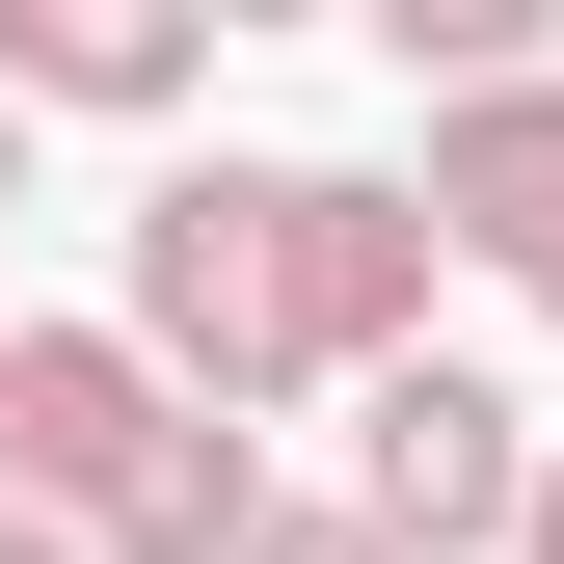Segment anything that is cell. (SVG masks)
Returning <instances> with one entry per match:
<instances>
[{"label":"cell","mask_w":564,"mask_h":564,"mask_svg":"<svg viewBox=\"0 0 564 564\" xmlns=\"http://www.w3.org/2000/svg\"><path fill=\"white\" fill-rule=\"evenodd\" d=\"M134 377L162 403H296L323 349H296V162H188L162 216H134Z\"/></svg>","instance_id":"1"},{"label":"cell","mask_w":564,"mask_h":564,"mask_svg":"<svg viewBox=\"0 0 564 564\" xmlns=\"http://www.w3.org/2000/svg\"><path fill=\"white\" fill-rule=\"evenodd\" d=\"M511 511H538V431H511V377H457V349L349 377V538H377V564H484Z\"/></svg>","instance_id":"2"},{"label":"cell","mask_w":564,"mask_h":564,"mask_svg":"<svg viewBox=\"0 0 564 564\" xmlns=\"http://www.w3.org/2000/svg\"><path fill=\"white\" fill-rule=\"evenodd\" d=\"M162 431H188V403L134 377V323H28V349H0V511H54L82 564H108L134 484H162Z\"/></svg>","instance_id":"3"},{"label":"cell","mask_w":564,"mask_h":564,"mask_svg":"<svg viewBox=\"0 0 564 564\" xmlns=\"http://www.w3.org/2000/svg\"><path fill=\"white\" fill-rule=\"evenodd\" d=\"M431 242H484L511 296L564 269V82H484V108H431Z\"/></svg>","instance_id":"4"},{"label":"cell","mask_w":564,"mask_h":564,"mask_svg":"<svg viewBox=\"0 0 564 564\" xmlns=\"http://www.w3.org/2000/svg\"><path fill=\"white\" fill-rule=\"evenodd\" d=\"M0 108H188L162 0H0Z\"/></svg>","instance_id":"5"},{"label":"cell","mask_w":564,"mask_h":564,"mask_svg":"<svg viewBox=\"0 0 564 564\" xmlns=\"http://www.w3.org/2000/svg\"><path fill=\"white\" fill-rule=\"evenodd\" d=\"M242 564H377V538H349V511H269V538H242Z\"/></svg>","instance_id":"6"},{"label":"cell","mask_w":564,"mask_h":564,"mask_svg":"<svg viewBox=\"0 0 564 564\" xmlns=\"http://www.w3.org/2000/svg\"><path fill=\"white\" fill-rule=\"evenodd\" d=\"M511 564H564V457H538V511H511Z\"/></svg>","instance_id":"7"},{"label":"cell","mask_w":564,"mask_h":564,"mask_svg":"<svg viewBox=\"0 0 564 564\" xmlns=\"http://www.w3.org/2000/svg\"><path fill=\"white\" fill-rule=\"evenodd\" d=\"M0 564H82V538H54V511H0Z\"/></svg>","instance_id":"8"},{"label":"cell","mask_w":564,"mask_h":564,"mask_svg":"<svg viewBox=\"0 0 564 564\" xmlns=\"http://www.w3.org/2000/svg\"><path fill=\"white\" fill-rule=\"evenodd\" d=\"M0 216H28V108H0Z\"/></svg>","instance_id":"9"},{"label":"cell","mask_w":564,"mask_h":564,"mask_svg":"<svg viewBox=\"0 0 564 564\" xmlns=\"http://www.w3.org/2000/svg\"><path fill=\"white\" fill-rule=\"evenodd\" d=\"M538 323H564V269H538Z\"/></svg>","instance_id":"10"},{"label":"cell","mask_w":564,"mask_h":564,"mask_svg":"<svg viewBox=\"0 0 564 564\" xmlns=\"http://www.w3.org/2000/svg\"><path fill=\"white\" fill-rule=\"evenodd\" d=\"M0 349H28V323H0Z\"/></svg>","instance_id":"11"}]
</instances>
